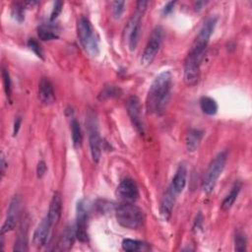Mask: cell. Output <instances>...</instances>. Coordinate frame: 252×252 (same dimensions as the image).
Returning <instances> with one entry per match:
<instances>
[{
  "instance_id": "d6a6232c",
  "label": "cell",
  "mask_w": 252,
  "mask_h": 252,
  "mask_svg": "<svg viewBox=\"0 0 252 252\" xmlns=\"http://www.w3.org/2000/svg\"><path fill=\"white\" fill-rule=\"evenodd\" d=\"M62 7H63V2L62 1H55L54 2L53 8H52V11H51V14H50V21L51 22L54 21L59 16V14L62 11Z\"/></svg>"
},
{
  "instance_id": "484cf974",
  "label": "cell",
  "mask_w": 252,
  "mask_h": 252,
  "mask_svg": "<svg viewBox=\"0 0 252 252\" xmlns=\"http://www.w3.org/2000/svg\"><path fill=\"white\" fill-rule=\"evenodd\" d=\"M71 136L73 140L74 147L79 148L82 145L83 142V135H82V130L79 121L76 118H73L71 121Z\"/></svg>"
},
{
  "instance_id": "8992f818",
  "label": "cell",
  "mask_w": 252,
  "mask_h": 252,
  "mask_svg": "<svg viewBox=\"0 0 252 252\" xmlns=\"http://www.w3.org/2000/svg\"><path fill=\"white\" fill-rule=\"evenodd\" d=\"M163 36H164L163 29L160 26H157L153 30L149 37V40L145 46V49L142 53V57H141L142 65L149 66L150 64H152V62L155 60L156 56L159 51V48L163 41Z\"/></svg>"
},
{
  "instance_id": "3957f363",
  "label": "cell",
  "mask_w": 252,
  "mask_h": 252,
  "mask_svg": "<svg viewBox=\"0 0 252 252\" xmlns=\"http://www.w3.org/2000/svg\"><path fill=\"white\" fill-rule=\"evenodd\" d=\"M115 217L118 223L129 229H137L144 222V213L131 202L119 204L115 209Z\"/></svg>"
},
{
  "instance_id": "8fae6325",
  "label": "cell",
  "mask_w": 252,
  "mask_h": 252,
  "mask_svg": "<svg viewBox=\"0 0 252 252\" xmlns=\"http://www.w3.org/2000/svg\"><path fill=\"white\" fill-rule=\"evenodd\" d=\"M21 204H22L21 197L19 195H15L10 202L5 221L1 227V234L8 232L15 227V225L20 218Z\"/></svg>"
},
{
  "instance_id": "277c9868",
  "label": "cell",
  "mask_w": 252,
  "mask_h": 252,
  "mask_svg": "<svg viewBox=\"0 0 252 252\" xmlns=\"http://www.w3.org/2000/svg\"><path fill=\"white\" fill-rule=\"evenodd\" d=\"M77 32L79 40L86 52L91 56H96L99 52L98 38L95 35L92 23L87 17H80L77 24Z\"/></svg>"
},
{
  "instance_id": "7c38bea8",
  "label": "cell",
  "mask_w": 252,
  "mask_h": 252,
  "mask_svg": "<svg viewBox=\"0 0 252 252\" xmlns=\"http://www.w3.org/2000/svg\"><path fill=\"white\" fill-rule=\"evenodd\" d=\"M116 196L124 202L135 201L139 196L136 182L131 178L123 179L116 188Z\"/></svg>"
},
{
  "instance_id": "836d02e7",
  "label": "cell",
  "mask_w": 252,
  "mask_h": 252,
  "mask_svg": "<svg viewBox=\"0 0 252 252\" xmlns=\"http://www.w3.org/2000/svg\"><path fill=\"white\" fill-rule=\"evenodd\" d=\"M46 169H47V167H46L45 162H44L43 160L39 161V162L37 163V166H36V174H37V177H38V178H41V177L44 175V173L46 172Z\"/></svg>"
},
{
  "instance_id": "6da1fadb",
  "label": "cell",
  "mask_w": 252,
  "mask_h": 252,
  "mask_svg": "<svg viewBox=\"0 0 252 252\" xmlns=\"http://www.w3.org/2000/svg\"><path fill=\"white\" fill-rule=\"evenodd\" d=\"M172 74L169 71H162L153 81L146 99L148 113L160 114L164 111L170 97Z\"/></svg>"
},
{
  "instance_id": "d590c367",
  "label": "cell",
  "mask_w": 252,
  "mask_h": 252,
  "mask_svg": "<svg viewBox=\"0 0 252 252\" xmlns=\"http://www.w3.org/2000/svg\"><path fill=\"white\" fill-rule=\"evenodd\" d=\"M0 168H1V177H3L5 175V171L7 168V162H6V158L3 153H1V160H0Z\"/></svg>"
},
{
  "instance_id": "9c48e42d",
  "label": "cell",
  "mask_w": 252,
  "mask_h": 252,
  "mask_svg": "<svg viewBox=\"0 0 252 252\" xmlns=\"http://www.w3.org/2000/svg\"><path fill=\"white\" fill-rule=\"evenodd\" d=\"M76 237L81 242H87L88 236V210L84 200H80L77 205Z\"/></svg>"
},
{
  "instance_id": "ba28073f",
  "label": "cell",
  "mask_w": 252,
  "mask_h": 252,
  "mask_svg": "<svg viewBox=\"0 0 252 252\" xmlns=\"http://www.w3.org/2000/svg\"><path fill=\"white\" fill-rule=\"evenodd\" d=\"M143 13L136 10V12L129 19L125 29H124V37L128 39V45L130 50H134L137 47L141 34V18Z\"/></svg>"
},
{
  "instance_id": "44dd1931",
  "label": "cell",
  "mask_w": 252,
  "mask_h": 252,
  "mask_svg": "<svg viewBox=\"0 0 252 252\" xmlns=\"http://www.w3.org/2000/svg\"><path fill=\"white\" fill-rule=\"evenodd\" d=\"M203 136H204V132L200 129L189 130L185 138V145H186L187 151L189 152L196 151L201 144Z\"/></svg>"
},
{
  "instance_id": "7a4b0ae2",
  "label": "cell",
  "mask_w": 252,
  "mask_h": 252,
  "mask_svg": "<svg viewBox=\"0 0 252 252\" xmlns=\"http://www.w3.org/2000/svg\"><path fill=\"white\" fill-rule=\"evenodd\" d=\"M218 22V17L215 15L210 16L205 23L203 24L202 28L199 31V33L197 34L187 56L199 61L200 63L202 62L204 55H205V51L207 49L208 43L210 41V38L214 32V30L216 28Z\"/></svg>"
},
{
  "instance_id": "30bf717a",
  "label": "cell",
  "mask_w": 252,
  "mask_h": 252,
  "mask_svg": "<svg viewBox=\"0 0 252 252\" xmlns=\"http://www.w3.org/2000/svg\"><path fill=\"white\" fill-rule=\"evenodd\" d=\"M126 109L130 120L139 134H144V123L141 115L140 100L136 95H130L126 100Z\"/></svg>"
},
{
  "instance_id": "5b68a950",
  "label": "cell",
  "mask_w": 252,
  "mask_h": 252,
  "mask_svg": "<svg viewBox=\"0 0 252 252\" xmlns=\"http://www.w3.org/2000/svg\"><path fill=\"white\" fill-rule=\"evenodd\" d=\"M227 160V152L226 151H222L220 153H219L216 158L212 160V162L210 163L203 182H202V190L204 193L206 194H210L212 193V191L214 190L217 181L220 177V175L221 174L225 163Z\"/></svg>"
},
{
  "instance_id": "ac0fdd59",
  "label": "cell",
  "mask_w": 252,
  "mask_h": 252,
  "mask_svg": "<svg viewBox=\"0 0 252 252\" xmlns=\"http://www.w3.org/2000/svg\"><path fill=\"white\" fill-rule=\"evenodd\" d=\"M76 237V226L68 225L62 232L59 240L57 242L56 250L58 251H68L72 248Z\"/></svg>"
},
{
  "instance_id": "ab89813d",
  "label": "cell",
  "mask_w": 252,
  "mask_h": 252,
  "mask_svg": "<svg viewBox=\"0 0 252 252\" xmlns=\"http://www.w3.org/2000/svg\"><path fill=\"white\" fill-rule=\"evenodd\" d=\"M204 4H206V3L203 2V1H197V2H195V9H196V10H200Z\"/></svg>"
},
{
  "instance_id": "f35d334b",
  "label": "cell",
  "mask_w": 252,
  "mask_h": 252,
  "mask_svg": "<svg viewBox=\"0 0 252 252\" xmlns=\"http://www.w3.org/2000/svg\"><path fill=\"white\" fill-rule=\"evenodd\" d=\"M203 218H202V215L199 214L196 220H195V224H194V229H197V228H200L201 227V224L203 222Z\"/></svg>"
},
{
  "instance_id": "e575fe53",
  "label": "cell",
  "mask_w": 252,
  "mask_h": 252,
  "mask_svg": "<svg viewBox=\"0 0 252 252\" xmlns=\"http://www.w3.org/2000/svg\"><path fill=\"white\" fill-rule=\"evenodd\" d=\"M175 3H176L175 1H169V2H167V3L164 5L163 9H162V14H163V15H168V14H170V13L172 12L173 8H174Z\"/></svg>"
},
{
  "instance_id": "603a6c76",
  "label": "cell",
  "mask_w": 252,
  "mask_h": 252,
  "mask_svg": "<svg viewBox=\"0 0 252 252\" xmlns=\"http://www.w3.org/2000/svg\"><path fill=\"white\" fill-rule=\"evenodd\" d=\"M241 186H242V184L239 181H236L233 184V186L231 187L230 192L225 196V198L223 199V201L221 203V209L223 211H227L232 207V205L234 204V202H235V200H236V198H237V196H238V194L241 190Z\"/></svg>"
},
{
  "instance_id": "74e56055",
  "label": "cell",
  "mask_w": 252,
  "mask_h": 252,
  "mask_svg": "<svg viewBox=\"0 0 252 252\" xmlns=\"http://www.w3.org/2000/svg\"><path fill=\"white\" fill-rule=\"evenodd\" d=\"M147 5H148L147 1H138L137 2V10L144 13L147 8Z\"/></svg>"
},
{
  "instance_id": "7402d4cb",
  "label": "cell",
  "mask_w": 252,
  "mask_h": 252,
  "mask_svg": "<svg viewBox=\"0 0 252 252\" xmlns=\"http://www.w3.org/2000/svg\"><path fill=\"white\" fill-rule=\"evenodd\" d=\"M37 34L43 41L52 40L58 37V29L51 24H42L37 29Z\"/></svg>"
},
{
  "instance_id": "4fadbf2b",
  "label": "cell",
  "mask_w": 252,
  "mask_h": 252,
  "mask_svg": "<svg viewBox=\"0 0 252 252\" xmlns=\"http://www.w3.org/2000/svg\"><path fill=\"white\" fill-rule=\"evenodd\" d=\"M51 227L52 225L50 224L46 217L37 225L32 235V243L36 248H41L47 244Z\"/></svg>"
},
{
  "instance_id": "d6986e66",
  "label": "cell",
  "mask_w": 252,
  "mask_h": 252,
  "mask_svg": "<svg viewBox=\"0 0 252 252\" xmlns=\"http://www.w3.org/2000/svg\"><path fill=\"white\" fill-rule=\"evenodd\" d=\"M28 230H29V220L24 218L19 226L17 238L14 244V251H27L28 250Z\"/></svg>"
},
{
  "instance_id": "e0dca14e",
  "label": "cell",
  "mask_w": 252,
  "mask_h": 252,
  "mask_svg": "<svg viewBox=\"0 0 252 252\" xmlns=\"http://www.w3.org/2000/svg\"><path fill=\"white\" fill-rule=\"evenodd\" d=\"M176 195L177 194L173 191L171 186H169L161 199L159 212L164 220H168L169 217L171 216V213H172V210H173V207L175 204Z\"/></svg>"
},
{
  "instance_id": "cb8c5ba5",
  "label": "cell",
  "mask_w": 252,
  "mask_h": 252,
  "mask_svg": "<svg viewBox=\"0 0 252 252\" xmlns=\"http://www.w3.org/2000/svg\"><path fill=\"white\" fill-rule=\"evenodd\" d=\"M122 249L125 251H128V252H134V251L148 250V249H150V246L146 242L126 238L122 241Z\"/></svg>"
},
{
  "instance_id": "ffe728a7",
  "label": "cell",
  "mask_w": 252,
  "mask_h": 252,
  "mask_svg": "<svg viewBox=\"0 0 252 252\" xmlns=\"http://www.w3.org/2000/svg\"><path fill=\"white\" fill-rule=\"evenodd\" d=\"M186 178H187V169L184 163H181L175 171V174L171 181V188L173 191L178 195L181 193L186 185Z\"/></svg>"
},
{
  "instance_id": "4316f807",
  "label": "cell",
  "mask_w": 252,
  "mask_h": 252,
  "mask_svg": "<svg viewBox=\"0 0 252 252\" xmlns=\"http://www.w3.org/2000/svg\"><path fill=\"white\" fill-rule=\"evenodd\" d=\"M121 94V90L116 87V86H105L101 92L98 94V99L103 100V99H107V98H112V97H116L119 96Z\"/></svg>"
},
{
  "instance_id": "1f68e13d",
  "label": "cell",
  "mask_w": 252,
  "mask_h": 252,
  "mask_svg": "<svg viewBox=\"0 0 252 252\" xmlns=\"http://www.w3.org/2000/svg\"><path fill=\"white\" fill-rule=\"evenodd\" d=\"M28 46L30 47V49H32L35 55L41 59H44V56H43V52H42V49L40 47V45L38 44V42L34 39V38H30L28 40Z\"/></svg>"
},
{
  "instance_id": "d4e9b609",
  "label": "cell",
  "mask_w": 252,
  "mask_h": 252,
  "mask_svg": "<svg viewBox=\"0 0 252 252\" xmlns=\"http://www.w3.org/2000/svg\"><path fill=\"white\" fill-rule=\"evenodd\" d=\"M201 110L207 115H215L218 112L217 101L210 96H202L200 98Z\"/></svg>"
},
{
  "instance_id": "5bb4252c",
  "label": "cell",
  "mask_w": 252,
  "mask_h": 252,
  "mask_svg": "<svg viewBox=\"0 0 252 252\" xmlns=\"http://www.w3.org/2000/svg\"><path fill=\"white\" fill-rule=\"evenodd\" d=\"M201 63L186 57L184 61V82L187 86H195L200 79Z\"/></svg>"
},
{
  "instance_id": "8d00e7d4",
  "label": "cell",
  "mask_w": 252,
  "mask_h": 252,
  "mask_svg": "<svg viewBox=\"0 0 252 252\" xmlns=\"http://www.w3.org/2000/svg\"><path fill=\"white\" fill-rule=\"evenodd\" d=\"M21 123H22V119L21 117H17L15 122H14V128H13V135L16 136L17 133L19 132V129H20V126H21Z\"/></svg>"
},
{
  "instance_id": "f1b7e54d",
  "label": "cell",
  "mask_w": 252,
  "mask_h": 252,
  "mask_svg": "<svg viewBox=\"0 0 252 252\" xmlns=\"http://www.w3.org/2000/svg\"><path fill=\"white\" fill-rule=\"evenodd\" d=\"M12 16L18 22H22L25 19V3H14L12 7Z\"/></svg>"
},
{
  "instance_id": "52a82bcc",
  "label": "cell",
  "mask_w": 252,
  "mask_h": 252,
  "mask_svg": "<svg viewBox=\"0 0 252 252\" xmlns=\"http://www.w3.org/2000/svg\"><path fill=\"white\" fill-rule=\"evenodd\" d=\"M86 125L89 133V144L93 160L97 162L101 155V139L98 132L96 116L93 111H88Z\"/></svg>"
},
{
  "instance_id": "83f0119b",
  "label": "cell",
  "mask_w": 252,
  "mask_h": 252,
  "mask_svg": "<svg viewBox=\"0 0 252 252\" xmlns=\"http://www.w3.org/2000/svg\"><path fill=\"white\" fill-rule=\"evenodd\" d=\"M234 249L236 251H240V252H243V251H246V248H247V238H246V235L243 231L241 230H237L235 232V235H234Z\"/></svg>"
},
{
  "instance_id": "4dcf8cb0",
  "label": "cell",
  "mask_w": 252,
  "mask_h": 252,
  "mask_svg": "<svg viewBox=\"0 0 252 252\" xmlns=\"http://www.w3.org/2000/svg\"><path fill=\"white\" fill-rule=\"evenodd\" d=\"M124 7H125V1H114V2H112L111 12H112V15L115 19H119L121 17V15L124 12Z\"/></svg>"
},
{
  "instance_id": "2e32d148",
  "label": "cell",
  "mask_w": 252,
  "mask_h": 252,
  "mask_svg": "<svg viewBox=\"0 0 252 252\" xmlns=\"http://www.w3.org/2000/svg\"><path fill=\"white\" fill-rule=\"evenodd\" d=\"M62 213V199L58 192L54 193L49 204V210L47 213V220L52 226L56 225L61 218Z\"/></svg>"
},
{
  "instance_id": "f546056e",
  "label": "cell",
  "mask_w": 252,
  "mask_h": 252,
  "mask_svg": "<svg viewBox=\"0 0 252 252\" xmlns=\"http://www.w3.org/2000/svg\"><path fill=\"white\" fill-rule=\"evenodd\" d=\"M2 79H3V86H4V91L7 95V97L10 99L11 97V93H12V84H11V78L8 70L6 68H2Z\"/></svg>"
},
{
  "instance_id": "9a60e30c",
  "label": "cell",
  "mask_w": 252,
  "mask_h": 252,
  "mask_svg": "<svg viewBox=\"0 0 252 252\" xmlns=\"http://www.w3.org/2000/svg\"><path fill=\"white\" fill-rule=\"evenodd\" d=\"M38 98L45 105L52 104L55 101L53 85L46 77H42L38 83Z\"/></svg>"
}]
</instances>
